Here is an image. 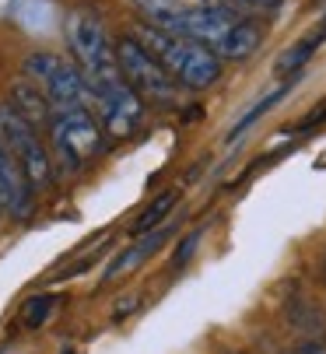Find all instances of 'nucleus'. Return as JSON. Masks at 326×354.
Returning a JSON list of instances; mask_svg holds the SVG:
<instances>
[{"label": "nucleus", "instance_id": "obj_1", "mask_svg": "<svg viewBox=\"0 0 326 354\" xmlns=\"http://www.w3.org/2000/svg\"><path fill=\"white\" fill-rule=\"evenodd\" d=\"M176 35H190V39L203 42L221 60H249L263 42V28L253 18L235 15L228 8H217V4L186 8Z\"/></svg>", "mask_w": 326, "mask_h": 354}, {"label": "nucleus", "instance_id": "obj_2", "mask_svg": "<svg viewBox=\"0 0 326 354\" xmlns=\"http://www.w3.org/2000/svg\"><path fill=\"white\" fill-rule=\"evenodd\" d=\"M134 35L151 49V53L161 60L165 67L186 91H207L210 84H217L221 77V57L207 49L203 42L190 39V35H176L165 28H154V25H137Z\"/></svg>", "mask_w": 326, "mask_h": 354}, {"label": "nucleus", "instance_id": "obj_3", "mask_svg": "<svg viewBox=\"0 0 326 354\" xmlns=\"http://www.w3.org/2000/svg\"><path fill=\"white\" fill-rule=\"evenodd\" d=\"M49 144L53 158L64 172H78L84 162H91L102 151V123L95 120L91 106H53L49 113Z\"/></svg>", "mask_w": 326, "mask_h": 354}, {"label": "nucleus", "instance_id": "obj_4", "mask_svg": "<svg viewBox=\"0 0 326 354\" xmlns=\"http://www.w3.org/2000/svg\"><path fill=\"white\" fill-rule=\"evenodd\" d=\"M116 64H120V74L127 77V84L144 98L151 106H179L183 98V84L161 67V60L151 53V49L130 32L116 42Z\"/></svg>", "mask_w": 326, "mask_h": 354}, {"label": "nucleus", "instance_id": "obj_5", "mask_svg": "<svg viewBox=\"0 0 326 354\" xmlns=\"http://www.w3.org/2000/svg\"><path fill=\"white\" fill-rule=\"evenodd\" d=\"M67 42H71V53H74L78 67L84 71V77L91 84L123 77L120 64H116V42L109 39L105 25L91 11H74L67 18Z\"/></svg>", "mask_w": 326, "mask_h": 354}, {"label": "nucleus", "instance_id": "obj_6", "mask_svg": "<svg viewBox=\"0 0 326 354\" xmlns=\"http://www.w3.org/2000/svg\"><path fill=\"white\" fill-rule=\"evenodd\" d=\"M0 140H4V147L15 155V162L21 165L28 186L35 193L49 189L53 183V155L46 151L42 137H39V127L28 123L11 102L0 106Z\"/></svg>", "mask_w": 326, "mask_h": 354}, {"label": "nucleus", "instance_id": "obj_7", "mask_svg": "<svg viewBox=\"0 0 326 354\" xmlns=\"http://www.w3.org/2000/svg\"><path fill=\"white\" fill-rule=\"evenodd\" d=\"M25 77L42 88L53 106H91V81L57 53H32L25 60Z\"/></svg>", "mask_w": 326, "mask_h": 354}, {"label": "nucleus", "instance_id": "obj_8", "mask_svg": "<svg viewBox=\"0 0 326 354\" xmlns=\"http://www.w3.org/2000/svg\"><path fill=\"white\" fill-rule=\"evenodd\" d=\"M91 106L98 109L102 127L113 137H130L141 123H144V98L127 84V77L105 81V84H91Z\"/></svg>", "mask_w": 326, "mask_h": 354}, {"label": "nucleus", "instance_id": "obj_9", "mask_svg": "<svg viewBox=\"0 0 326 354\" xmlns=\"http://www.w3.org/2000/svg\"><path fill=\"white\" fill-rule=\"evenodd\" d=\"M32 196H35V189L28 186L21 165L15 162V155L4 147V140H0V207H4L11 218H28Z\"/></svg>", "mask_w": 326, "mask_h": 354}, {"label": "nucleus", "instance_id": "obj_10", "mask_svg": "<svg viewBox=\"0 0 326 354\" xmlns=\"http://www.w3.org/2000/svg\"><path fill=\"white\" fill-rule=\"evenodd\" d=\"M169 235H172V218H169L165 225H161V228H151V232H144V235H134V245H127V249L120 252V257L105 267V274H102V277H105V281H113V277H120V274L137 270L147 257H154L158 245L165 242Z\"/></svg>", "mask_w": 326, "mask_h": 354}, {"label": "nucleus", "instance_id": "obj_11", "mask_svg": "<svg viewBox=\"0 0 326 354\" xmlns=\"http://www.w3.org/2000/svg\"><path fill=\"white\" fill-rule=\"evenodd\" d=\"M326 42V18H323V25L312 32V35H305L302 42H295V46H288L284 53H281V60H278V74H302V67L316 57V49Z\"/></svg>", "mask_w": 326, "mask_h": 354}, {"label": "nucleus", "instance_id": "obj_12", "mask_svg": "<svg viewBox=\"0 0 326 354\" xmlns=\"http://www.w3.org/2000/svg\"><path fill=\"white\" fill-rule=\"evenodd\" d=\"M176 204H179V189H165V193H158L151 204L137 214V221L130 225V235H144V232H151V228H161L169 218H172V211H176Z\"/></svg>", "mask_w": 326, "mask_h": 354}, {"label": "nucleus", "instance_id": "obj_13", "mask_svg": "<svg viewBox=\"0 0 326 354\" xmlns=\"http://www.w3.org/2000/svg\"><path fill=\"white\" fill-rule=\"evenodd\" d=\"M130 4L141 11V18L147 25L165 28V32H176L183 21V11H186V4H179V0H130Z\"/></svg>", "mask_w": 326, "mask_h": 354}, {"label": "nucleus", "instance_id": "obj_14", "mask_svg": "<svg viewBox=\"0 0 326 354\" xmlns=\"http://www.w3.org/2000/svg\"><path fill=\"white\" fill-rule=\"evenodd\" d=\"M295 84H298V74H291V77H288L284 84H278L274 91H270V95H263L260 102H256V106H253V109H249V113H246V116H242V120H239V123H235V127L228 130V140H239V137H242V133H246V130H249L253 123H260V120H263V116H266L270 109H274L278 102H284V98L291 95V88H295Z\"/></svg>", "mask_w": 326, "mask_h": 354}, {"label": "nucleus", "instance_id": "obj_15", "mask_svg": "<svg viewBox=\"0 0 326 354\" xmlns=\"http://www.w3.org/2000/svg\"><path fill=\"white\" fill-rule=\"evenodd\" d=\"M53 309H57V298H53V295H32L21 306V326L25 330H39L53 316Z\"/></svg>", "mask_w": 326, "mask_h": 354}, {"label": "nucleus", "instance_id": "obj_16", "mask_svg": "<svg viewBox=\"0 0 326 354\" xmlns=\"http://www.w3.org/2000/svg\"><path fill=\"white\" fill-rule=\"evenodd\" d=\"M207 4H217V8H228L235 15L253 18V15H274L284 0H207Z\"/></svg>", "mask_w": 326, "mask_h": 354}, {"label": "nucleus", "instance_id": "obj_17", "mask_svg": "<svg viewBox=\"0 0 326 354\" xmlns=\"http://www.w3.org/2000/svg\"><path fill=\"white\" fill-rule=\"evenodd\" d=\"M203 235H207V228H193V232H190L186 239H179V242H176L172 263H169V267H172V274H179V270H183V267H186V263H190V260L197 257V245L203 242Z\"/></svg>", "mask_w": 326, "mask_h": 354}, {"label": "nucleus", "instance_id": "obj_18", "mask_svg": "<svg viewBox=\"0 0 326 354\" xmlns=\"http://www.w3.org/2000/svg\"><path fill=\"white\" fill-rule=\"evenodd\" d=\"M319 123H326V102H319V109H312V113H309L302 123H295L288 133H309V130H316Z\"/></svg>", "mask_w": 326, "mask_h": 354}, {"label": "nucleus", "instance_id": "obj_19", "mask_svg": "<svg viewBox=\"0 0 326 354\" xmlns=\"http://www.w3.org/2000/svg\"><path fill=\"white\" fill-rule=\"evenodd\" d=\"M295 354H326V344H316V340H312V344H302Z\"/></svg>", "mask_w": 326, "mask_h": 354}, {"label": "nucleus", "instance_id": "obj_20", "mask_svg": "<svg viewBox=\"0 0 326 354\" xmlns=\"http://www.w3.org/2000/svg\"><path fill=\"white\" fill-rule=\"evenodd\" d=\"M60 354H78V351H74V347H64V351H60Z\"/></svg>", "mask_w": 326, "mask_h": 354}, {"label": "nucleus", "instance_id": "obj_21", "mask_svg": "<svg viewBox=\"0 0 326 354\" xmlns=\"http://www.w3.org/2000/svg\"><path fill=\"white\" fill-rule=\"evenodd\" d=\"M0 354H4V351H0Z\"/></svg>", "mask_w": 326, "mask_h": 354}]
</instances>
